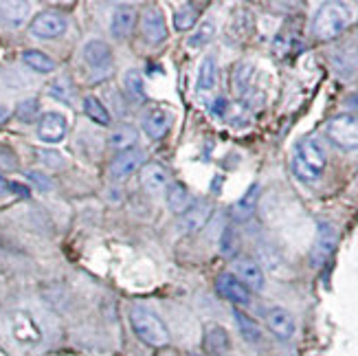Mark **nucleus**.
I'll use <instances>...</instances> for the list:
<instances>
[{
  "instance_id": "f257e3e1",
  "label": "nucleus",
  "mask_w": 358,
  "mask_h": 356,
  "mask_svg": "<svg viewBox=\"0 0 358 356\" xmlns=\"http://www.w3.org/2000/svg\"><path fill=\"white\" fill-rule=\"evenodd\" d=\"M328 157H325V148L317 136H306L299 141L297 150L292 157V174L299 180L313 185L321 178Z\"/></svg>"
},
{
  "instance_id": "f03ea898",
  "label": "nucleus",
  "mask_w": 358,
  "mask_h": 356,
  "mask_svg": "<svg viewBox=\"0 0 358 356\" xmlns=\"http://www.w3.org/2000/svg\"><path fill=\"white\" fill-rule=\"evenodd\" d=\"M354 11L345 3H325L319 7L313 20V36L321 42L338 38L352 24Z\"/></svg>"
},
{
  "instance_id": "7ed1b4c3",
  "label": "nucleus",
  "mask_w": 358,
  "mask_h": 356,
  "mask_svg": "<svg viewBox=\"0 0 358 356\" xmlns=\"http://www.w3.org/2000/svg\"><path fill=\"white\" fill-rule=\"evenodd\" d=\"M130 326L134 334L150 348H165L169 343V330L165 321L145 306H134L130 311Z\"/></svg>"
},
{
  "instance_id": "20e7f679",
  "label": "nucleus",
  "mask_w": 358,
  "mask_h": 356,
  "mask_svg": "<svg viewBox=\"0 0 358 356\" xmlns=\"http://www.w3.org/2000/svg\"><path fill=\"white\" fill-rule=\"evenodd\" d=\"M325 134L341 150H358V117L336 115L325 123Z\"/></svg>"
},
{
  "instance_id": "39448f33",
  "label": "nucleus",
  "mask_w": 358,
  "mask_h": 356,
  "mask_svg": "<svg viewBox=\"0 0 358 356\" xmlns=\"http://www.w3.org/2000/svg\"><path fill=\"white\" fill-rule=\"evenodd\" d=\"M66 18L57 11H42L38 13L34 20L29 24V31L31 36H36L40 40H53V38H59L66 34Z\"/></svg>"
},
{
  "instance_id": "423d86ee",
  "label": "nucleus",
  "mask_w": 358,
  "mask_h": 356,
  "mask_svg": "<svg viewBox=\"0 0 358 356\" xmlns=\"http://www.w3.org/2000/svg\"><path fill=\"white\" fill-rule=\"evenodd\" d=\"M336 242H338L336 229L330 222H319L317 240H315V246H313V253H310V262H313V266L319 269L330 259V255L336 249Z\"/></svg>"
},
{
  "instance_id": "0eeeda50",
  "label": "nucleus",
  "mask_w": 358,
  "mask_h": 356,
  "mask_svg": "<svg viewBox=\"0 0 358 356\" xmlns=\"http://www.w3.org/2000/svg\"><path fill=\"white\" fill-rule=\"evenodd\" d=\"M174 123V113L163 106H152L141 119V128L150 138H163Z\"/></svg>"
},
{
  "instance_id": "6e6552de",
  "label": "nucleus",
  "mask_w": 358,
  "mask_h": 356,
  "mask_svg": "<svg viewBox=\"0 0 358 356\" xmlns=\"http://www.w3.org/2000/svg\"><path fill=\"white\" fill-rule=\"evenodd\" d=\"M11 334L22 346H38L42 341V330L36 323V319L24 311H18L11 315Z\"/></svg>"
},
{
  "instance_id": "1a4fd4ad",
  "label": "nucleus",
  "mask_w": 358,
  "mask_h": 356,
  "mask_svg": "<svg viewBox=\"0 0 358 356\" xmlns=\"http://www.w3.org/2000/svg\"><path fill=\"white\" fill-rule=\"evenodd\" d=\"M141 36L150 44H161L167 40V24H165V15L159 7H148L143 11L141 18Z\"/></svg>"
},
{
  "instance_id": "9d476101",
  "label": "nucleus",
  "mask_w": 358,
  "mask_h": 356,
  "mask_svg": "<svg viewBox=\"0 0 358 356\" xmlns=\"http://www.w3.org/2000/svg\"><path fill=\"white\" fill-rule=\"evenodd\" d=\"M84 62L88 64V69L103 73V71H110L113 66V51L103 40H88L84 46Z\"/></svg>"
},
{
  "instance_id": "9b49d317",
  "label": "nucleus",
  "mask_w": 358,
  "mask_h": 356,
  "mask_svg": "<svg viewBox=\"0 0 358 356\" xmlns=\"http://www.w3.org/2000/svg\"><path fill=\"white\" fill-rule=\"evenodd\" d=\"M233 275H236L248 290H262L264 288V271L251 257L233 259Z\"/></svg>"
},
{
  "instance_id": "f8f14e48",
  "label": "nucleus",
  "mask_w": 358,
  "mask_h": 356,
  "mask_svg": "<svg viewBox=\"0 0 358 356\" xmlns=\"http://www.w3.org/2000/svg\"><path fill=\"white\" fill-rule=\"evenodd\" d=\"M215 288L224 299L238 304V306H246L248 301H251V290H248L233 273H222L220 277H217Z\"/></svg>"
},
{
  "instance_id": "ddd939ff",
  "label": "nucleus",
  "mask_w": 358,
  "mask_h": 356,
  "mask_svg": "<svg viewBox=\"0 0 358 356\" xmlns=\"http://www.w3.org/2000/svg\"><path fill=\"white\" fill-rule=\"evenodd\" d=\"M141 167H143V152L138 148H132V150L117 154L115 161L110 163V176L121 180V178H128Z\"/></svg>"
},
{
  "instance_id": "4468645a",
  "label": "nucleus",
  "mask_w": 358,
  "mask_h": 356,
  "mask_svg": "<svg viewBox=\"0 0 358 356\" xmlns=\"http://www.w3.org/2000/svg\"><path fill=\"white\" fill-rule=\"evenodd\" d=\"M266 326L277 339H284V341L292 339L294 330H297L294 317L286 311V308H268L266 311Z\"/></svg>"
},
{
  "instance_id": "2eb2a0df",
  "label": "nucleus",
  "mask_w": 358,
  "mask_h": 356,
  "mask_svg": "<svg viewBox=\"0 0 358 356\" xmlns=\"http://www.w3.org/2000/svg\"><path fill=\"white\" fill-rule=\"evenodd\" d=\"M66 119L59 113H46L38 123V136L46 143H59L66 136Z\"/></svg>"
},
{
  "instance_id": "dca6fc26",
  "label": "nucleus",
  "mask_w": 358,
  "mask_h": 356,
  "mask_svg": "<svg viewBox=\"0 0 358 356\" xmlns=\"http://www.w3.org/2000/svg\"><path fill=\"white\" fill-rule=\"evenodd\" d=\"M136 18L138 15H136L134 5H119L113 11V18H110V34L117 40L128 38L136 27Z\"/></svg>"
},
{
  "instance_id": "f3484780",
  "label": "nucleus",
  "mask_w": 358,
  "mask_h": 356,
  "mask_svg": "<svg viewBox=\"0 0 358 356\" xmlns=\"http://www.w3.org/2000/svg\"><path fill=\"white\" fill-rule=\"evenodd\" d=\"M211 211H213L211 203H207V200H196V203H192L189 209L180 215V229L182 231H198L200 227H205Z\"/></svg>"
},
{
  "instance_id": "a211bd4d",
  "label": "nucleus",
  "mask_w": 358,
  "mask_h": 356,
  "mask_svg": "<svg viewBox=\"0 0 358 356\" xmlns=\"http://www.w3.org/2000/svg\"><path fill=\"white\" fill-rule=\"evenodd\" d=\"M141 185L148 192H163L169 187V172L161 163H145L141 167Z\"/></svg>"
},
{
  "instance_id": "6ab92c4d",
  "label": "nucleus",
  "mask_w": 358,
  "mask_h": 356,
  "mask_svg": "<svg viewBox=\"0 0 358 356\" xmlns=\"http://www.w3.org/2000/svg\"><path fill=\"white\" fill-rule=\"evenodd\" d=\"M202 343H205V350L207 352L220 356V354L229 352V348H231V336H229V332L222 326H217V323H209V326L205 328V336H202Z\"/></svg>"
},
{
  "instance_id": "aec40b11",
  "label": "nucleus",
  "mask_w": 358,
  "mask_h": 356,
  "mask_svg": "<svg viewBox=\"0 0 358 356\" xmlns=\"http://www.w3.org/2000/svg\"><path fill=\"white\" fill-rule=\"evenodd\" d=\"M31 13L29 3H0V22L9 29H20Z\"/></svg>"
},
{
  "instance_id": "412c9836",
  "label": "nucleus",
  "mask_w": 358,
  "mask_h": 356,
  "mask_svg": "<svg viewBox=\"0 0 358 356\" xmlns=\"http://www.w3.org/2000/svg\"><path fill=\"white\" fill-rule=\"evenodd\" d=\"M136 138H138L136 130L132 126H128V123H121V126H117L113 130V134L108 136V145L117 152H126V150L136 148Z\"/></svg>"
},
{
  "instance_id": "4be33fe9",
  "label": "nucleus",
  "mask_w": 358,
  "mask_h": 356,
  "mask_svg": "<svg viewBox=\"0 0 358 356\" xmlns=\"http://www.w3.org/2000/svg\"><path fill=\"white\" fill-rule=\"evenodd\" d=\"M257 198H259V185H251V190H248L236 205H233L231 213L233 218H236L238 222H244L253 215L255 211V205H257Z\"/></svg>"
},
{
  "instance_id": "5701e85b",
  "label": "nucleus",
  "mask_w": 358,
  "mask_h": 356,
  "mask_svg": "<svg viewBox=\"0 0 358 356\" xmlns=\"http://www.w3.org/2000/svg\"><path fill=\"white\" fill-rule=\"evenodd\" d=\"M189 205H192V196H189V192H187L185 185H180V183L169 185V187H167V207H169V211L182 215L187 209H189Z\"/></svg>"
},
{
  "instance_id": "b1692460",
  "label": "nucleus",
  "mask_w": 358,
  "mask_h": 356,
  "mask_svg": "<svg viewBox=\"0 0 358 356\" xmlns=\"http://www.w3.org/2000/svg\"><path fill=\"white\" fill-rule=\"evenodd\" d=\"M233 88L240 97H248L255 88V69L251 64H240L233 73Z\"/></svg>"
},
{
  "instance_id": "393cba45",
  "label": "nucleus",
  "mask_w": 358,
  "mask_h": 356,
  "mask_svg": "<svg viewBox=\"0 0 358 356\" xmlns=\"http://www.w3.org/2000/svg\"><path fill=\"white\" fill-rule=\"evenodd\" d=\"M217 80V69H215V57L207 55L205 59L200 62L198 69V82H196V90L198 92H209L215 86Z\"/></svg>"
},
{
  "instance_id": "a878e982",
  "label": "nucleus",
  "mask_w": 358,
  "mask_h": 356,
  "mask_svg": "<svg viewBox=\"0 0 358 356\" xmlns=\"http://www.w3.org/2000/svg\"><path fill=\"white\" fill-rule=\"evenodd\" d=\"M233 317H236L240 334L246 339L248 343H259L262 341V328L257 326V321L253 317H248L244 311H236V313H233Z\"/></svg>"
},
{
  "instance_id": "bb28decb",
  "label": "nucleus",
  "mask_w": 358,
  "mask_h": 356,
  "mask_svg": "<svg viewBox=\"0 0 358 356\" xmlns=\"http://www.w3.org/2000/svg\"><path fill=\"white\" fill-rule=\"evenodd\" d=\"M22 62H24L29 69H34L38 73H53L55 71L53 57H49V55L42 53V51H24L22 53Z\"/></svg>"
},
{
  "instance_id": "cd10ccee",
  "label": "nucleus",
  "mask_w": 358,
  "mask_h": 356,
  "mask_svg": "<svg viewBox=\"0 0 358 356\" xmlns=\"http://www.w3.org/2000/svg\"><path fill=\"white\" fill-rule=\"evenodd\" d=\"M84 113L95 121V123H99V126H110V113H108V108L97 99V97H86L84 99Z\"/></svg>"
},
{
  "instance_id": "c85d7f7f",
  "label": "nucleus",
  "mask_w": 358,
  "mask_h": 356,
  "mask_svg": "<svg viewBox=\"0 0 358 356\" xmlns=\"http://www.w3.org/2000/svg\"><path fill=\"white\" fill-rule=\"evenodd\" d=\"M123 86H126V92L130 95L132 101H143L145 99V88H143V75L141 71L130 69L123 77Z\"/></svg>"
},
{
  "instance_id": "c756f323",
  "label": "nucleus",
  "mask_w": 358,
  "mask_h": 356,
  "mask_svg": "<svg viewBox=\"0 0 358 356\" xmlns=\"http://www.w3.org/2000/svg\"><path fill=\"white\" fill-rule=\"evenodd\" d=\"M198 7L196 5H182L176 13H174V27L176 31H187V29H192L198 20Z\"/></svg>"
},
{
  "instance_id": "7c9ffc66",
  "label": "nucleus",
  "mask_w": 358,
  "mask_h": 356,
  "mask_svg": "<svg viewBox=\"0 0 358 356\" xmlns=\"http://www.w3.org/2000/svg\"><path fill=\"white\" fill-rule=\"evenodd\" d=\"M213 36H215V24H213V22H202V24L198 27V31L189 38V42H187V44L194 46V49H198V46H205Z\"/></svg>"
},
{
  "instance_id": "2f4dec72",
  "label": "nucleus",
  "mask_w": 358,
  "mask_h": 356,
  "mask_svg": "<svg viewBox=\"0 0 358 356\" xmlns=\"http://www.w3.org/2000/svg\"><path fill=\"white\" fill-rule=\"evenodd\" d=\"M15 115H18L20 121L24 123H31L38 115H40V104L38 99H24L20 106H18V111H15Z\"/></svg>"
},
{
  "instance_id": "473e14b6",
  "label": "nucleus",
  "mask_w": 358,
  "mask_h": 356,
  "mask_svg": "<svg viewBox=\"0 0 358 356\" xmlns=\"http://www.w3.org/2000/svg\"><path fill=\"white\" fill-rule=\"evenodd\" d=\"M236 249H238V234L233 227H227L220 240V251L231 257V255H236Z\"/></svg>"
},
{
  "instance_id": "72a5a7b5",
  "label": "nucleus",
  "mask_w": 358,
  "mask_h": 356,
  "mask_svg": "<svg viewBox=\"0 0 358 356\" xmlns=\"http://www.w3.org/2000/svg\"><path fill=\"white\" fill-rule=\"evenodd\" d=\"M49 92L53 97H57L59 101H66V104H71V88H69V82L66 80H59V82H55L51 88H49Z\"/></svg>"
},
{
  "instance_id": "f704fd0d",
  "label": "nucleus",
  "mask_w": 358,
  "mask_h": 356,
  "mask_svg": "<svg viewBox=\"0 0 358 356\" xmlns=\"http://www.w3.org/2000/svg\"><path fill=\"white\" fill-rule=\"evenodd\" d=\"M7 194H13V183L0 172V196H7Z\"/></svg>"
},
{
  "instance_id": "c9c22d12",
  "label": "nucleus",
  "mask_w": 358,
  "mask_h": 356,
  "mask_svg": "<svg viewBox=\"0 0 358 356\" xmlns=\"http://www.w3.org/2000/svg\"><path fill=\"white\" fill-rule=\"evenodd\" d=\"M224 111H227V101H224L222 97H217L215 104H213V115H215V117H222Z\"/></svg>"
},
{
  "instance_id": "e433bc0d",
  "label": "nucleus",
  "mask_w": 358,
  "mask_h": 356,
  "mask_svg": "<svg viewBox=\"0 0 358 356\" xmlns=\"http://www.w3.org/2000/svg\"><path fill=\"white\" fill-rule=\"evenodd\" d=\"M345 106L350 108V111L358 113V92H354V95H350V97L345 99Z\"/></svg>"
},
{
  "instance_id": "4c0bfd02",
  "label": "nucleus",
  "mask_w": 358,
  "mask_h": 356,
  "mask_svg": "<svg viewBox=\"0 0 358 356\" xmlns=\"http://www.w3.org/2000/svg\"><path fill=\"white\" fill-rule=\"evenodd\" d=\"M9 119V111L5 106H0V126H5V121Z\"/></svg>"
},
{
  "instance_id": "58836bf2",
  "label": "nucleus",
  "mask_w": 358,
  "mask_h": 356,
  "mask_svg": "<svg viewBox=\"0 0 358 356\" xmlns=\"http://www.w3.org/2000/svg\"><path fill=\"white\" fill-rule=\"evenodd\" d=\"M356 185H358V174H356Z\"/></svg>"
},
{
  "instance_id": "ea45409f",
  "label": "nucleus",
  "mask_w": 358,
  "mask_h": 356,
  "mask_svg": "<svg viewBox=\"0 0 358 356\" xmlns=\"http://www.w3.org/2000/svg\"><path fill=\"white\" fill-rule=\"evenodd\" d=\"M192 356H200V354H192Z\"/></svg>"
}]
</instances>
